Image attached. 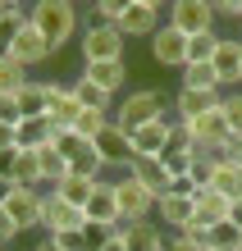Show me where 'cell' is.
Wrapping results in <instances>:
<instances>
[{"label": "cell", "instance_id": "cell-39", "mask_svg": "<svg viewBox=\"0 0 242 251\" xmlns=\"http://www.w3.org/2000/svg\"><path fill=\"white\" fill-rule=\"evenodd\" d=\"M215 155L224 160V165L242 169V137H229V142H219V146H215Z\"/></svg>", "mask_w": 242, "mask_h": 251}, {"label": "cell", "instance_id": "cell-24", "mask_svg": "<svg viewBox=\"0 0 242 251\" xmlns=\"http://www.w3.org/2000/svg\"><path fill=\"white\" fill-rule=\"evenodd\" d=\"M124 247L128 251H164V228H156L151 219H137V224H128Z\"/></svg>", "mask_w": 242, "mask_h": 251}, {"label": "cell", "instance_id": "cell-16", "mask_svg": "<svg viewBox=\"0 0 242 251\" xmlns=\"http://www.w3.org/2000/svg\"><path fill=\"white\" fill-rule=\"evenodd\" d=\"M188 128H192V137L201 142V146H210V151H215L219 142H229V137H233V132H229V119H224V110H219V105H215V110H206L201 119H192Z\"/></svg>", "mask_w": 242, "mask_h": 251}, {"label": "cell", "instance_id": "cell-25", "mask_svg": "<svg viewBox=\"0 0 242 251\" xmlns=\"http://www.w3.org/2000/svg\"><path fill=\"white\" fill-rule=\"evenodd\" d=\"M19 110H23V119H41L51 110V82H27L19 92Z\"/></svg>", "mask_w": 242, "mask_h": 251}, {"label": "cell", "instance_id": "cell-30", "mask_svg": "<svg viewBox=\"0 0 242 251\" xmlns=\"http://www.w3.org/2000/svg\"><path fill=\"white\" fill-rule=\"evenodd\" d=\"M96 183H101V178H78V174H69V178L59 183V187H51V192H55V197H64V201H73V205H87Z\"/></svg>", "mask_w": 242, "mask_h": 251}, {"label": "cell", "instance_id": "cell-17", "mask_svg": "<svg viewBox=\"0 0 242 251\" xmlns=\"http://www.w3.org/2000/svg\"><path fill=\"white\" fill-rule=\"evenodd\" d=\"M169 128H174V119L142 124L137 132H133V155H164V146H169Z\"/></svg>", "mask_w": 242, "mask_h": 251}, {"label": "cell", "instance_id": "cell-6", "mask_svg": "<svg viewBox=\"0 0 242 251\" xmlns=\"http://www.w3.org/2000/svg\"><path fill=\"white\" fill-rule=\"evenodd\" d=\"M5 210H9L14 224H19V233L41 228V215H46V197H41L37 187H14V192H9V201H5Z\"/></svg>", "mask_w": 242, "mask_h": 251}, {"label": "cell", "instance_id": "cell-46", "mask_svg": "<svg viewBox=\"0 0 242 251\" xmlns=\"http://www.w3.org/2000/svg\"><path fill=\"white\" fill-rule=\"evenodd\" d=\"M142 5H146V9H156V14H169L174 0H142Z\"/></svg>", "mask_w": 242, "mask_h": 251}, {"label": "cell", "instance_id": "cell-2", "mask_svg": "<svg viewBox=\"0 0 242 251\" xmlns=\"http://www.w3.org/2000/svg\"><path fill=\"white\" fill-rule=\"evenodd\" d=\"M156 119H164V96L156 92V87H142V92H128L124 100H119V110H114V124L128 132H137L142 124H156Z\"/></svg>", "mask_w": 242, "mask_h": 251}, {"label": "cell", "instance_id": "cell-31", "mask_svg": "<svg viewBox=\"0 0 242 251\" xmlns=\"http://www.w3.org/2000/svg\"><path fill=\"white\" fill-rule=\"evenodd\" d=\"M210 251H242V228L233 219H224V224L210 228Z\"/></svg>", "mask_w": 242, "mask_h": 251}, {"label": "cell", "instance_id": "cell-37", "mask_svg": "<svg viewBox=\"0 0 242 251\" xmlns=\"http://www.w3.org/2000/svg\"><path fill=\"white\" fill-rule=\"evenodd\" d=\"M160 165L169 169V183H174V178H183V174L192 169V151H164V155H160Z\"/></svg>", "mask_w": 242, "mask_h": 251}, {"label": "cell", "instance_id": "cell-45", "mask_svg": "<svg viewBox=\"0 0 242 251\" xmlns=\"http://www.w3.org/2000/svg\"><path fill=\"white\" fill-rule=\"evenodd\" d=\"M96 251H128V247H124V238H105Z\"/></svg>", "mask_w": 242, "mask_h": 251}, {"label": "cell", "instance_id": "cell-29", "mask_svg": "<svg viewBox=\"0 0 242 251\" xmlns=\"http://www.w3.org/2000/svg\"><path fill=\"white\" fill-rule=\"evenodd\" d=\"M219 32H196V37H188V64H210L215 60V50H219Z\"/></svg>", "mask_w": 242, "mask_h": 251}, {"label": "cell", "instance_id": "cell-19", "mask_svg": "<svg viewBox=\"0 0 242 251\" xmlns=\"http://www.w3.org/2000/svg\"><path fill=\"white\" fill-rule=\"evenodd\" d=\"M69 174H78V178H101L105 174V155L96 151V142H78L69 151Z\"/></svg>", "mask_w": 242, "mask_h": 251}, {"label": "cell", "instance_id": "cell-1", "mask_svg": "<svg viewBox=\"0 0 242 251\" xmlns=\"http://www.w3.org/2000/svg\"><path fill=\"white\" fill-rule=\"evenodd\" d=\"M27 23L59 50V46L73 41V32H78V5H73V0H32Z\"/></svg>", "mask_w": 242, "mask_h": 251}, {"label": "cell", "instance_id": "cell-22", "mask_svg": "<svg viewBox=\"0 0 242 251\" xmlns=\"http://www.w3.org/2000/svg\"><path fill=\"white\" fill-rule=\"evenodd\" d=\"M156 210H160V219H164V224L178 233V228L188 224V219H196V201H192V197H178V192H164Z\"/></svg>", "mask_w": 242, "mask_h": 251}, {"label": "cell", "instance_id": "cell-21", "mask_svg": "<svg viewBox=\"0 0 242 251\" xmlns=\"http://www.w3.org/2000/svg\"><path fill=\"white\" fill-rule=\"evenodd\" d=\"M37 169H41V183L59 187V183L69 178V155L59 151L55 142H46V146H41V151H37Z\"/></svg>", "mask_w": 242, "mask_h": 251}, {"label": "cell", "instance_id": "cell-13", "mask_svg": "<svg viewBox=\"0 0 242 251\" xmlns=\"http://www.w3.org/2000/svg\"><path fill=\"white\" fill-rule=\"evenodd\" d=\"M96 151L105 155V165H124V169H128V160H133V137L110 119V124L101 128V137H96Z\"/></svg>", "mask_w": 242, "mask_h": 251}, {"label": "cell", "instance_id": "cell-10", "mask_svg": "<svg viewBox=\"0 0 242 251\" xmlns=\"http://www.w3.org/2000/svg\"><path fill=\"white\" fill-rule=\"evenodd\" d=\"M82 215H87V224H96V228H110L114 219H124L119 215V197H114V183H96L92 187V201L82 205Z\"/></svg>", "mask_w": 242, "mask_h": 251}, {"label": "cell", "instance_id": "cell-9", "mask_svg": "<svg viewBox=\"0 0 242 251\" xmlns=\"http://www.w3.org/2000/svg\"><path fill=\"white\" fill-rule=\"evenodd\" d=\"M41 228H46V238H55V233H73V228H87V215L82 205H73L64 197H46V215H41Z\"/></svg>", "mask_w": 242, "mask_h": 251}, {"label": "cell", "instance_id": "cell-35", "mask_svg": "<svg viewBox=\"0 0 242 251\" xmlns=\"http://www.w3.org/2000/svg\"><path fill=\"white\" fill-rule=\"evenodd\" d=\"M73 92H78V100H82V110H105V114H110V92H101V87H92V82H87V78H78V82H73Z\"/></svg>", "mask_w": 242, "mask_h": 251}, {"label": "cell", "instance_id": "cell-42", "mask_svg": "<svg viewBox=\"0 0 242 251\" xmlns=\"http://www.w3.org/2000/svg\"><path fill=\"white\" fill-rule=\"evenodd\" d=\"M0 151H19V124H0Z\"/></svg>", "mask_w": 242, "mask_h": 251}, {"label": "cell", "instance_id": "cell-33", "mask_svg": "<svg viewBox=\"0 0 242 251\" xmlns=\"http://www.w3.org/2000/svg\"><path fill=\"white\" fill-rule=\"evenodd\" d=\"M23 27H27V14L23 9H5V14H0V55H9L14 37H19Z\"/></svg>", "mask_w": 242, "mask_h": 251}, {"label": "cell", "instance_id": "cell-20", "mask_svg": "<svg viewBox=\"0 0 242 251\" xmlns=\"http://www.w3.org/2000/svg\"><path fill=\"white\" fill-rule=\"evenodd\" d=\"M119 32H124V37H156V32H160V14L146 9L142 0H137V5L119 19Z\"/></svg>", "mask_w": 242, "mask_h": 251}, {"label": "cell", "instance_id": "cell-49", "mask_svg": "<svg viewBox=\"0 0 242 251\" xmlns=\"http://www.w3.org/2000/svg\"><path fill=\"white\" fill-rule=\"evenodd\" d=\"M19 5H23V0H5V9H19Z\"/></svg>", "mask_w": 242, "mask_h": 251}, {"label": "cell", "instance_id": "cell-43", "mask_svg": "<svg viewBox=\"0 0 242 251\" xmlns=\"http://www.w3.org/2000/svg\"><path fill=\"white\" fill-rule=\"evenodd\" d=\"M164 251H201V247H192L188 238H178V233H174V238H169V242H164Z\"/></svg>", "mask_w": 242, "mask_h": 251}, {"label": "cell", "instance_id": "cell-14", "mask_svg": "<svg viewBox=\"0 0 242 251\" xmlns=\"http://www.w3.org/2000/svg\"><path fill=\"white\" fill-rule=\"evenodd\" d=\"M210 64H215V73H219V87H238L242 82V41L238 37H224Z\"/></svg>", "mask_w": 242, "mask_h": 251}, {"label": "cell", "instance_id": "cell-50", "mask_svg": "<svg viewBox=\"0 0 242 251\" xmlns=\"http://www.w3.org/2000/svg\"><path fill=\"white\" fill-rule=\"evenodd\" d=\"M73 5H87V0H73Z\"/></svg>", "mask_w": 242, "mask_h": 251}, {"label": "cell", "instance_id": "cell-40", "mask_svg": "<svg viewBox=\"0 0 242 251\" xmlns=\"http://www.w3.org/2000/svg\"><path fill=\"white\" fill-rule=\"evenodd\" d=\"M0 124H23V110H19V96H0Z\"/></svg>", "mask_w": 242, "mask_h": 251}, {"label": "cell", "instance_id": "cell-5", "mask_svg": "<svg viewBox=\"0 0 242 251\" xmlns=\"http://www.w3.org/2000/svg\"><path fill=\"white\" fill-rule=\"evenodd\" d=\"M114 197H119V215H124V219H133V224H137V219H151V210L160 205V197H156L151 187H142L137 178H133V174L114 178Z\"/></svg>", "mask_w": 242, "mask_h": 251}, {"label": "cell", "instance_id": "cell-38", "mask_svg": "<svg viewBox=\"0 0 242 251\" xmlns=\"http://www.w3.org/2000/svg\"><path fill=\"white\" fill-rule=\"evenodd\" d=\"M133 5H137V0H96V14H101V23H119Z\"/></svg>", "mask_w": 242, "mask_h": 251}, {"label": "cell", "instance_id": "cell-12", "mask_svg": "<svg viewBox=\"0 0 242 251\" xmlns=\"http://www.w3.org/2000/svg\"><path fill=\"white\" fill-rule=\"evenodd\" d=\"M219 100H224V92H192V87H178V96H174V119L192 124V119H201L206 110H215Z\"/></svg>", "mask_w": 242, "mask_h": 251}, {"label": "cell", "instance_id": "cell-8", "mask_svg": "<svg viewBox=\"0 0 242 251\" xmlns=\"http://www.w3.org/2000/svg\"><path fill=\"white\" fill-rule=\"evenodd\" d=\"M151 60L164 69H183L188 64V32H178L174 23H160V32L151 37Z\"/></svg>", "mask_w": 242, "mask_h": 251}, {"label": "cell", "instance_id": "cell-44", "mask_svg": "<svg viewBox=\"0 0 242 251\" xmlns=\"http://www.w3.org/2000/svg\"><path fill=\"white\" fill-rule=\"evenodd\" d=\"M229 219L242 228V197H233V201H229Z\"/></svg>", "mask_w": 242, "mask_h": 251}, {"label": "cell", "instance_id": "cell-41", "mask_svg": "<svg viewBox=\"0 0 242 251\" xmlns=\"http://www.w3.org/2000/svg\"><path fill=\"white\" fill-rule=\"evenodd\" d=\"M14 238H19V224H14V219H9V210L0 205V247H9Z\"/></svg>", "mask_w": 242, "mask_h": 251}, {"label": "cell", "instance_id": "cell-11", "mask_svg": "<svg viewBox=\"0 0 242 251\" xmlns=\"http://www.w3.org/2000/svg\"><path fill=\"white\" fill-rule=\"evenodd\" d=\"M9 55H14V60H19L23 69H32V64H46L51 55H55V46H51V41H46V37L37 32L32 23H27L23 32L14 37V46H9Z\"/></svg>", "mask_w": 242, "mask_h": 251}, {"label": "cell", "instance_id": "cell-51", "mask_svg": "<svg viewBox=\"0 0 242 251\" xmlns=\"http://www.w3.org/2000/svg\"><path fill=\"white\" fill-rule=\"evenodd\" d=\"M0 251H5V247H0Z\"/></svg>", "mask_w": 242, "mask_h": 251}, {"label": "cell", "instance_id": "cell-26", "mask_svg": "<svg viewBox=\"0 0 242 251\" xmlns=\"http://www.w3.org/2000/svg\"><path fill=\"white\" fill-rule=\"evenodd\" d=\"M46 142H55V128H51L46 114H41V119H23V124H19V146H23V151H41Z\"/></svg>", "mask_w": 242, "mask_h": 251}, {"label": "cell", "instance_id": "cell-4", "mask_svg": "<svg viewBox=\"0 0 242 251\" xmlns=\"http://www.w3.org/2000/svg\"><path fill=\"white\" fill-rule=\"evenodd\" d=\"M215 19H219V9H215V0H174L169 5V19L164 23H174L178 32H215Z\"/></svg>", "mask_w": 242, "mask_h": 251}, {"label": "cell", "instance_id": "cell-3", "mask_svg": "<svg viewBox=\"0 0 242 251\" xmlns=\"http://www.w3.org/2000/svg\"><path fill=\"white\" fill-rule=\"evenodd\" d=\"M128 37L119 32V23H92L82 32V64H101V60H124Z\"/></svg>", "mask_w": 242, "mask_h": 251}, {"label": "cell", "instance_id": "cell-18", "mask_svg": "<svg viewBox=\"0 0 242 251\" xmlns=\"http://www.w3.org/2000/svg\"><path fill=\"white\" fill-rule=\"evenodd\" d=\"M82 78L92 82V87H101V92H119V87L128 82V64L124 60H101V64H82Z\"/></svg>", "mask_w": 242, "mask_h": 251}, {"label": "cell", "instance_id": "cell-27", "mask_svg": "<svg viewBox=\"0 0 242 251\" xmlns=\"http://www.w3.org/2000/svg\"><path fill=\"white\" fill-rule=\"evenodd\" d=\"M178 73H183V82H178V87H192V92H224L215 64H183Z\"/></svg>", "mask_w": 242, "mask_h": 251}, {"label": "cell", "instance_id": "cell-32", "mask_svg": "<svg viewBox=\"0 0 242 251\" xmlns=\"http://www.w3.org/2000/svg\"><path fill=\"white\" fill-rule=\"evenodd\" d=\"M210 187L219 192V197H242V169H233V165H224L219 160V169H215V178H210Z\"/></svg>", "mask_w": 242, "mask_h": 251}, {"label": "cell", "instance_id": "cell-48", "mask_svg": "<svg viewBox=\"0 0 242 251\" xmlns=\"http://www.w3.org/2000/svg\"><path fill=\"white\" fill-rule=\"evenodd\" d=\"M37 251H59V247H55V238H46V242H37Z\"/></svg>", "mask_w": 242, "mask_h": 251}, {"label": "cell", "instance_id": "cell-15", "mask_svg": "<svg viewBox=\"0 0 242 251\" xmlns=\"http://www.w3.org/2000/svg\"><path fill=\"white\" fill-rule=\"evenodd\" d=\"M128 174H133L142 187H151L156 197L169 192V169L160 165V155H133V160H128Z\"/></svg>", "mask_w": 242, "mask_h": 251}, {"label": "cell", "instance_id": "cell-7", "mask_svg": "<svg viewBox=\"0 0 242 251\" xmlns=\"http://www.w3.org/2000/svg\"><path fill=\"white\" fill-rule=\"evenodd\" d=\"M78 114H82V100H78V92H73V82H51V110H46V119L55 128V137L78 124Z\"/></svg>", "mask_w": 242, "mask_h": 251}, {"label": "cell", "instance_id": "cell-36", "mask_svg": "<svg viewBox=\"0 0 242 251\" xmlns=\"http://www.w3.org/2000/svg\"><path fill=\"white\" fill-rule=\"evenodd\" d=\"M219 110H224V119H229V132L242 137V92H224Z\"/></svg>", "mask_w": 242, "mask_h": 251}, {"label": "cell", "instance_id": "cell-34", "mask_svg": "<svg viewBox=\"0 0 242 251\" xmlns=\"http://www.w3.org/2000/svg\"><path fill=\"white\" fill-rule=\"evenodd\" d=\"M110 119H114V114H105V110H82V114H78V124H73V132H78L82 142H96V137H101V128L110 124Z\"/></svg>", "mask_w": 242, "mask_h": 251}, {"label": "cell", "instance_id": "cell-23", "mask_svg": "<svg viewBox=\"0 0 242 251\" xmlns=\"http://www.w3.org/2000/svg\"><path fill=\"white\" fill-rule=\"evenodd\" d=\"M196 219H201V224H224V219H229V197H219L215 187H196Z\"/></svg>", "mask_w": 242, "mask_h": 251}, {"label": "cell", "instance_id": "cell-47", "mask_svg": "<svg viewBox=\"0 0 242 251\" xmlns=\"http://www.w3.org/2000/svg\"><path fill=\"white\" fill-rule=\"evenodd\" d=\"M9 192H14V183H9V178H0V205L9 201Z\"/></svg>", "mask_w": 242, "mask_h": 251}, {"label": "cell", "instance_id": "cell-28", "mask_svg": "<svg viewBox=\"0 0 242 251\" xmlns=\"http://www.w3.org/2000/svg\"><path fill=\"white\" fill-rule=\"evenodd\" d=\"M27 82H32V78H27V69L14 60V55H0V96H19Z\"/></svg>", "mask_w": 242, "mask_h": 251}]
</instances>
